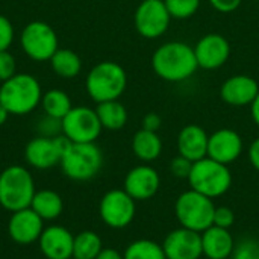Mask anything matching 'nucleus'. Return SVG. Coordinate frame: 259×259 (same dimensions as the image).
I'll list each match as a JSON object with an SVG mask.
<instances>
[{"mask_svg": "<svg viewBox=\"0 0 259 259\" xmlns=\"http://www.w3.org/2000/svg\"><path fill=\"white\" fill-rule=\"evenodd\" d=\"M152 68L158 77L167 82H184L199 68L194 47L182 41L161 44L152 56Z\"/></svg>", "mask_w": 259, "mask_h": 259, "instance_id": "obj_1", "label": "nucleus"}, {"mask_svg": "<svg viewBox=\"0 0 259 259\" xmlns=\"http://www.w3.org/2000/svg\"><path fill=\"white\" fill-rule=\"evenodd\" d=\"M39 82L27 74L17 73L0 85V103L11 115H26L41 103Z\"/></svg>", "mask_w": 259, "mask_h": 259, "instance_id": "obj_2", "label": "nucleus"}, {"mask_svg": "<svg viewBox=\"0 0 259 259\" xmlns=\"http://www.w3.org/2000/svg\"><path fill=\"white\" fill-rule=\"evenodd\" d=\"M85 85L88 96L96 103L118 100L127 87V74L120 64L102 61L90 70Z\"/></svg>", "mask_w": 259, "mask_h": 259, "instance_id": "obj_3", "label": "nucleus"}, {"mask_svg": "<svg viewBox=\"0 0 259 259\" xmlns=\"http://www.w3.org/2000/svg\"><path fill=\"white\" fill-rule=\"evenodd\" d=\"M187 181L190 182L191 190L214 200L225 196L231 190L232 173L229 170V165H225L206 156L193 162V168Z\"/></svg>", "mask_w": 259, "mask_h": 259, "instance_id": "obj_4", "label": "nucleus"}, {"mask_svg": "<svg viewBox=\"0 0 259 259\" xmlns=\"http://www.w3.org/2000/svg\"><path fill=\"white\" fill-rule=\"evenodd\" d=\"M35 193V182L27 168L11 165L0 173V205L6 211L29 208Z\"/></svg>", "mask_w": 259, "mask_h": 259, "instance_id": "obj_5", "label": "nucleus"}, {"mask_svg": "<svg viewBox=\"0 0 259 259\" xmlns=\"http://www.w3.org/2000/svg\"><path fill=\"white\" fill-rule=\"evenodd\" d=\"M59 164L68 179L85 182L96 178L102 170L103 153L96 143H71Z\"/></svg>", "mask_w": 259, "mask_h": 259, "instance_id": "obj_6", "label": "nucleus"}, {"mask_svg": "<svg viewBox=\"0 0 259 259\" xmlns=\"http://www.w3.org/2000/svg\"><path fill=\"white\" fill-rule=\"evenodd\" d=\"M215 205L212 199L194 191H184L175 202V214L179 225L185 229L202 234L212 226Z\"/></svg>", "mask_w": 259, "mask_h": 259, "instance_id": "obj_7", "label": "nucleus"}, {"mask_svg": "<svg viewBox=\"0 0 259 259\" xmlns=\"http://www.w3.org/2000/svg\"><path fill=\"white\" fill-rule=\"evenodd\" d=\"M24 53L38 62L50 61L53 53L59 49L58 35L55 29L46 21H30L20 36Z\"/></svg>", "mask_w": 259, "mask_h": 259, "instance_id": "obj_8", "label": "nucleus"}, {"mask_svg": "<svg viewBox=\"0 0 259 259\" xmlns=\"http://www.w3.org/2000/svg\"><path fill=\"white\" fill-rule=\"evenodd\" d=\"M61 123L62 134L71 143H96L103 129L96 109L88 106H73Z\"/></svg>", "mask_w": 259, "mask_h": 259, "instance_id": "obj_9", "label": "nucleus"}, {"mask_svg": "<svg viewBox=\"0 0 259 259\" xmlns=\"http://www.w3.org/2000/svg\"><path fill=\"white\" fill-rule=\"evenodd\" d=\"M137 212V202L124 190H111L105 193L99 205L102 222L111 229L127 228Z\"/></svg>", "mask_w": 259, "mask_h": 259, "instance_id": "obj_10", "label": "nucleus"}, {"mask_svg": "<svg viewBox=\"0 0 259 259\" xmlns=\"http://www.w3.org/2000/svg\"><path fill=\"white\" fill-rule=\"evenodd\" d=\"M171 21V15L164 0H143L134 15L137 32L147 39H158L162 36Z\"/></svg>", "mask_w": 259, "mask_h": 259, "instance_id": "obj_11", "label": "nucleus"}, {"mask_svg": "<svg viewBox=\"0 0 259 259\" xmlns=\"http://www.w3.org/2000/svg\"><path fill=\"white\" fill-rule=\"evenodd\" d=\"M199 68L217 70L223 67L231 56V44L220 33H206L194 46Z\"/></svg>", "mask_w": 259, "mask_h": 259, "instance_id": "obj_12", "label": "nucleus"}, {"mask_svg": "<svg viewBox=\"0 0 259 259\" xmlns=\"http://www.w3.org/2000/svg\"><path fill=\"white\" fill-rule=\"evenodd\" d=\"M162 249L167 259H200L203 256L202 235L181 226L164 238Z\"/></svg>", "mask_w": 259, "mask_h": 259, "instance_id": "obj_13", "label": "nucleus"}, {"mask_svg": "<svg viewBox=\"0 0 259 259\" xmlns=\"http://www.w3.org/2000/svg\"><path fill=\"white\" fill-rule=\"evenodd\" d=\"M161 187V176L159 173L147 164H141L129 170L124 178L123 190L135 200L143 202L152 199Z\"/></svg>", "mask_w": 259, "mask_h": 259, "instance_id": "obj_14", "label": "nucleus"}, {"mask_svg": "<svg viewBox=\"0 0 259 259\" xmlns=\"http://www.w3.org/2000/svg\"><path fill=\"white\" fill-rule=\"evenodd\" d=\"M244 150L241 135L229 127L219 129L209 135L208 141V158L229 165L235 162Z\"/></svg>", "mask_w": 259, "mask_h": 259, "instance_id": "obj_15", "label": "nucleus"}, {"mask_svg": "<svg viewBox=\"0 0 259 259\" xmlns=\"http://www.w3.org/2000/svg\"><path fill=\"white\" fill-rule=\"evenodd\" d=\"M42 222L44 220L32 208L15 211L12 212L9 223H8L9 237L18 244H23V246L32 244L39 240L44 231Z\"/></svg>", "mask_w": 259, "mask_h": 259, "instance_id": "obj_16", "label": "nucleus"}, {"mask_svg": "<svg viewBox=\"0 0 259 259\" xmlns=\"http://www.w3.org/2000/svg\"><path fill=\"white\" fill-rule=\"evenodd\" d=\"M259 93V83L256 79L247 74H234L228 77L222 88L220 97L225 103L231 106H247L250 105Z\"/></svg>", "mask_w": 259, "mask_h": 259, "instance_id": "obj_17", "label": "nucleus"}, {"mask_svg": "<svg viewBox=\"0 0 259 259\" xmlns=\"http://www.w3.org/2000/svg\"><path fill=\"white\" fill-rule=\"evenodd\" d=\"M73 241L74 235L62 226H49L38 240L39 250L47 259L73 258Z\"/></svg>", "mask_w": 259, "mask_h": 259, "instance_id": "obj_18", "label": "nucleus"}, {"mask_svg": "<svg viewBox=\"0 0 259 259\" xmlns=\"http://www.w3.org/2000/svg\"><path fill=\"white\" fill-rule=\"evenodd\" d=\"M208 132L199 124H187L178 135V152L181 156L196 162L208 156Z\"/></svg>", "mask_w": 259, "mask_h": 259, "instance_id": "obj_19", "label": "nucleus"}, {"mask_svg": "<svg viewBox=\"0 0 259 259\" xmlns=\"http://www.w3.org/2000/svg\"><path fill=\"white\" fill-rule=\"evenodd\" d=\"M24 158L30 167L38 170H47L61 162V152L55 143V138L39 135L27 143Z\"/></svg>", "mask_w": 259, "mask_h": 259, "instance_id": "obj_20", "label": "nucleus"}, {"mask_svg": "<svg viewBox=\"0 0 259 259\" xmlns=\"http://www.w3.org/2000/svg\"><path fill=\"white\" fill-rule=\"evenodd\" d=\"M202 250L203 256L208 259L232 258L235 249V240L229 229L211 226L202 234Z\"/></svg>", "mask_w": 259, "mask_h": 259, "instance_id": "obj_21", "label": "nucleus"}, {"mask_svg": "<svg viewBox=\"0 0 259 259\" xmlns=\"http://www.w3.org/2000/svg\"><path fill=\"white\" fill-rule=\"evenodd\" d=\"M132 152L143 162H153L162 153V140L158 132L140 129L132 138Z\"/></svg>", "mask_w": 259, "mask_h": 259, "instance_id": "obj_22", "label": "nucleus"}, {"mask_svg": "<svg viewBox=\"0 0 259 259\" xmlns=\"http://www.w3.org/2000/svg\"><path fill=\"white\" fill-rule=\"evenodd\" d=\"M96 112L103 129L120 131L127 123V109L120 100H108L97 103Z\"/></svg>", "mask_w": 259, "mask_h": 259, "instance_id": "obj_23", "label": "nucleus"}, {"mask_svg": "<svg viewBox=\"0 0 259 259\" xmlns=\"http://www.w3.org/2000/svg\"><path fill=\"white\" fill-rule=\"evenodd\" d=\"M29 208H32L42 220H55L62 214L64 202L56 191L41 190L35 193Z\"/></svg>", "mask_w": 259, "mask_h": 259, "instance_id": "obj_24", "label": "nucleus"}, {"mask_svg": "<svg viewBox=\"0 0 259 259\" xmlns=\"http://www.w3.org/2000/svg\"><path fill=\"white\" fill-rule=\"evenodd\" d=\"M50 65L52 70L59 77H65V79L79 76L82 70V61L79 55L70 49H58L50 58Z\"/></svg>", "mask_w": 259, "mask_h": 259, "instance_id": "obj_25", "label": "nucleus"}, {"mask_svg": "<svg viewBox=\"0 0 259 259\" xmlns=\"http://www.w3.org/2000/svg\"><path fill=\"white\" fill-rule=\"evenodd\" d=\"M102 238L93 231H83L74 235L73 241V259H96L102 252Z\"/></svg>", "mask_w": 259, "mask_h": 259, "instance_id": "obj_26", "label": "nucleus"}, {"mask_svg": "<svg viewBox=\"0 0 259 259\" xmlns=\"http://www.w3.org/2000/svg\"><path fill=\"white\" fill-rule=\"evenodd\" d=\"M41 105L46 115L62 120L73 108L68 94L62 90H50L41 97Z\"/></svg>", "mask_w": 259, "mask_h": 259, "instance_id": "obj_27", "label": "nucleus"}, {"mask_svg": "<svg viewBox=\"0 0 259 259\" xmlns=\"http://www.w3.org/2000/svg\"><path fill=\"white\" fill-rule=\"evenodd\" d=\"M123 258L124 259H167L162 244L153 241V240H147V238H141V240H135L132 241L123 252Z\"/></svg>", "mask_w": 259, "mask_h": 259, "instance_id": "obj_28", "label": "nucleus"}, {"mask_svg": "<svg viewBox=\"0 0 259 259\" xmlns=\"http://www.w3.org/2000/svg\"><path fill=\"white\" fill-rule=\"evenodd\" d=\"M202 0H164L171 18L178 20H187L193 15L200 8Z\"/></svg>", "mask_w": 259, "mask_h": 259, "instance_id": "obj_29", "label": "nucleus"}, {"mask_svg": "<svg viewBox=\"0 0 259 259\" xmlns=\"http://www.w3.org/2000/svg\"><path fill=\"white\" fill-rule=\"evenodd\" d=\"M232 259H259V240L246 237L235 243Z\"/></svg>", "mask_w": 259, "mask_h": 259, "instance_id": "obj_30", "label": "nucleus"}, {"mask_svg": "<svg viewBox=\"0 0 259 259\" xmlns=\"http://www.w3.org/2000/svg\"><path fill=\"white\" fill-rule=\"evenodd\" d=\"M235 223V212L229 206H215L212 226L231 229Z\"/></svg>", "mask_w": 259, "mask_h": 259, "instance_id": "obj_31", "label": "nucleus"}, {"mask_svg": "<svg viewBox=\"0 0 259 259\" xmlns=\"http://www.w3.org/2000/svg\"><path fill=\"white\" fill-rule=\"evenodd\" d=\"M193 168V162L181 155L170 161V173L178 179H188Z\"/></svg>", "mask_w": 259, "mask_h": 259, "instance_id": "obj_32", "label": "nucleus"}, {"mask_svg": "<svg viewBox=\"0 0 259 259\" xmlns=\"http://www.w3.org/2000/svg\"><path fill=\"white\" fill-rule=\"evenodd\" d=\"M15 70H17V64L14 56L8 50L0 52V82H5L11 79L14 74H17Z\"/></svg>", "mask_w": 259, "mask_h": 259, "instance_id": "obj_33", "label": "nucleus"}, {"mask_svg": "<svg viewBox=\"0 0 259 259\" xmlns=\"http://www.w3.org/2000/svg\"><path fill=\"white\" fill-rule=\"evenodd\" d=\"M14 41V26L5 15H0V52L8 50Z\"/></svg>", "mask_w": 259, "mask_h": 259, "instance_id": "obj_34", "label": "nucleus"}, {"mask_svg": "<svg viewBox=\"0 0 259 259\" xmlns=\"http://www.w3.org/2000/svg\"><path fill=\"white\" fill-rule=\"evenodd\" d=\"M208 2L215 11L223 12V14H229V12L237 11L243 0H208Z\"/></svg>", "mask_w": 259, "mask_h": 259, "instance_id": "obj_35", "label": "nucleus"}, {"mask_svg": "<svg viewBox=\"0 0 259 259\" xmlns=\"http://www.w3.org/2000/svg\"><path fill=\"white\" fill-rule=\"evenodd\" d=\"M162 126V118L156 112H149L143 118V129L150 131V132H158Z\"/></svg>", "mask_w": 259, "mask_h": 259, "instance_id": "obj_36", "label": "nucleus"}, {"mask_svg": "<svg viewBox=\"0 0 259 259\" xmlns=\"http://www.w3.org/2000/svg\"><path fill=\"white\" fill-rule=\"evenodd\" d=\"M249 161H250L252 167L259 173V137L252 141V144L249 147Z\"/></svg>", "mask_w": 259, "mask_h": 259, "instance_id": "obj_37", "label": "nucleus"}, {"mask_svg": "<svg viewBox=\"0 0 259 259\" xmlns=\"http://www.w3.org/2000/svg\"><path fill=\"white\" fill-rule=\"evenodd\" d=\"M96 259H124L123 258V253H120L117 249H112V247H103L102 252L97 255Z\"/></svg>", "mask_w": 259, "mask_h": 259, "instance_id": "obj_38", "label": "nucleus"}, {"mask_svg": "<svg viewBox=\"0 0 259 259\" xmlns=\"http://www.w3.org/2000/svg\"><path fill=\"white\" fill-rule=\"evenodd\" d=\"M250 115H252L253 123L259 127V93L258 96L255 97V100L250 103Z\"/></svg>", "mask_w": 259, "mask_h": 259, "instance_id": "obj_39", "label": "nucleus"}, {"mask_svg": "<svg viewBox=\"0 0 259 259\" xmlns=\"http://www.w3.org/2000/svg\"><path fill=\"white\" fill-rule=\"evenodd\" d=\"M9 115H11V114L8 112V109L0 103V126H3V124L6 123V120H8Z\"/></svg>", "mask_w": 259, "mask_h": 259, "instance_id": "obj_40", "label": "nucleus"}, {"mask_svg": "<svg viewBox=\"0 0 259 259\" xmlns=\"http://www.w3.org/2000/svg\"><path fill=\"white\" fill-rule=\"evenodd\" d=\"M71 259H73V258H71Z\"/></svg>", "mask_w": 259, "mask_h": 259, "instance_id": "obj_41", "label": "nucleus"}]
</instances>
